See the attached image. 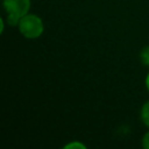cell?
Returning a JSON list of instances; mask_svg holds the SVG:
<instances>
[{
	"mask_svg": "<svg viewBox=\"0 0 149 149\" xmlns=\"http://www.w3.org/2000/svg\"><path fill=\"white\" fill-rule=\"evenodd\" d=\"M19 29L26 38H37L43 33V22L37 15L26 14L19 22Z\"/></svg>",
	"mask_w": 149,
	"mask_h": 149,
	"instance_id": "2",
	"label": "cell"
},
{
	"mask_svg": "<svg viewBox=\"0 0 149 149\" xmlns=\"http://www.w3.org/2000/svg\"><path fill=\"white\" fill-rule=\"evenodd\" d=\"M3 8L7 13V20L10 26L19 24L30 7V0H2Z\"/></svg>",
	"mask_w": 149,
	"mask_h": 149,
	"instance_id": "1",
	"label": "cell"
},
{
	"mask_svg": "<svg viewBox=\"0 0 149 149\" xmlns=\"http://www.w3.org/2000/svg\"><path fill=\"white\" fill-rule=\"evenodd\" d=\"M146 86H147V88H148V91H149V73H148V76H147V78H146Z\"/></svg>",
	"mask_w": 149,
	"mask_h": 149,
	"instance_id": "7",
	"label": "cell"
},
{
	"mask_svg": "<svg viewBox=\"0 0 149 149\" xmlns=\"http://www.w3.org/2000/svg\"><path fill=\"white\" fill-rule=\"evenodd\" d=\"M141 118H142V121L144 122V125L149 127V101H147V102L142 106V109H141Z\"/></svg>",
	"mask_w": 149,
	"mask_h": 149,
	"instance_id": "3",
	"label": "cell"
},
{
	"mask_svg": "<svg viewBox=\"0 0 149 149\" xmlns=\"http://www.w3.org/2000/svg\"><path fill=\"white\" fill-rule=\"evenodd\" d=\"M142 144H143V147H144L146 149H149V132L143 136V139H142Z\"/></svg>",
	"mask_w": 149,
	"mask_h": 149,
	"instance_id": "6",
	"label": "cell"
},
{
	"mask_svg": "<svg viewBox=\"0 0 149 149\" xmlns=\"http://www.w3.org/2000/svg\"><path fill=\"white\" fill-rule=\"evenodd\" d=\"M140 58H141V61H142V63H143L144 65L149 66V45L144 47V48L141 50V52H140Z\"/></svg>",
	"mask_w": 149,
	"mask_h": 149,
	"instance_id": "4",
	"label": "cell"
},
{
	"mask_svg": "<svg viewBox=\"0 0 149 149\" xmlns=\"http://www.w3.org/2000/svg\"><path fill=\"white\" fill-rule=\"evenodd\" d=\"M64 148H80V149H85V144L80 143V142H72V143H69L66 144Z\"/></svg>",
	"mask_w": 149,
	"mask_h": 149,
	"instance_id": "5",
	"label": "cell"
}]
</instances>
